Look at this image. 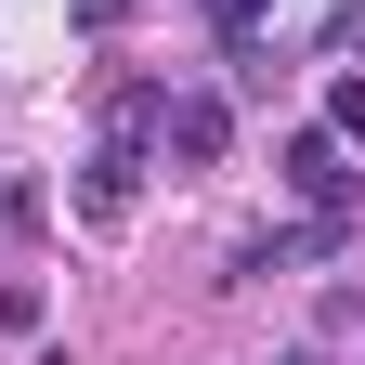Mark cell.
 I'll return each instance as SVG.
<instances>
[{
	"label": "cell",
	"instance_id": "obj_1",
	"mask_svg": "<svg viewBox=\"0 0 365 365\" xmlns=\"http://www.w3.org/2000/svg\"><path fill=\"white\" fill-rule=\"evenodd\" d=\"M287 196H300L313 222H352L365 170H352V144H339V130H287Z\"/></svg>",
	"mask_w": 365,
	"mask_h": 365
},
{
	"label": "cell",
	"instance_id": "obj_2",
	"mask_svg": "<svg viewBox=\"0 0 365 365\" xmlns=\"http://www.w3.org/2000/svg\"><path fill=\"white\" fill-rule=\"evenodd\" d=\"M157 130H170V157H182V170H222L235 105H222V91H157Z\"/></svg>",
	"mask_w": 365,
	"mask_h": 365
},
{
	"label": "cell",
	"instance_id": "obj_3",
	"mask_svg": "<svg viewBox=\"0 0 365 365\" xmlns=\"http://www.w3.org/2000/svg\"><path fill=\"white\" fill-rule=\"evenodd\" d=\"M130 209H144V144L105 130V157H91V182H78V222H130Z\"/></svg>",
	"mask_w": 365,
	"mask_h": 365
},
{
	"label": "cell",
	"instance_id": "obj_4",
	"mask_svg": "<svg viewBox=\"0 0 365 365\" xmlns=\"http://www.w3.org/2000/svg\"><path fill=\"white\" fill-rule=\"evenodd\" d=\"M261 26H274V0H209V39H222V53H248Z\"/></svg>",
	"mask_w": 365,
	"mask_h": 365
},
{
	"label": "cell",
	"instance_id": "obj_5",
	"mask_svg": "<svg viewBox=\"0 0 365 365\" xmlns=\"http://www.w3.org/2000/svg\"><path fill=\"white\" fill-rule=\"evenodd\" d=\"M327 130H339V144L365 157V78H327Z\"/></svg>",
	"mask_w": 365,
	"mask_h": 365
},
{
	"label": "cell",
	"instance_id": "obj_6",
	"mask_svg": "<svg viewBox=\"0 0 365 365\" xmlns=\"http://www.w3.org/2000/svg\"><path fill=\"white\" fill-rule=\"evenodd\" d=\"M130 14H144V0H78V26H91V39H105V26H130Z\"/></svg>",
	"mask_w": 365,
	"mask_h": 365
},
{
	"label": "cell",
	"instance_id": "obj_7",
	"mask_svg": "<svg viewBox=\"0 0 365 365\" xmlns=\"http://www.w3.org/2000/svg\"><path fill=\"white\" fill-rule=\"evenodd\" d=\"M274 365H327V352H274Z\"/></svg>",
	"mask_w": 365,
	"mask_h": 365
}]
</instances>
